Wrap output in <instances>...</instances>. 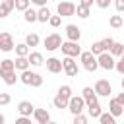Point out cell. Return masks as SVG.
<instances>
[{
	"label": "cell",
	"mask_w": 124,
	"mask_h": 124,
	"mask_svg": "<svg viewBox=\"0 0 124 124\" xmlns=\"http://www.w3.org/2000/svg\"><path fill=\"white\" fill-rule=\"evenodd\" d=\"M116 103H118V105H120V107H124V91H122V93H118V95H116Z\"/></svg>",
	"instance_id": "cell-42"
},
{
	"label": "cell",
	"mask_w": 124,
	"mask_h": 124,
	"mask_svg": "<svg viewBox=\"0 0 124 124\" xmlns=\"http://www.w3.org/2000/svg\"><path fill=\"white\" fill-rule=\"evenodd\" d=\"M33 110H35V107H33V103H31V101H21V103H17V112H19V116L31 118Z\"/></svg>",
	"instance_id": "cell-13"
},
{
	"label": "cell",
	"mask_w": 124,
	"mask_h": 124,
	"mask_svg": "<svg viewBox=\"0 0 124 124\" xmlns=\"http://www.w3.org/2000/svg\"><path fill=\"white\" fill-rule=\"evenodd\" d=\"M23 19H25L27 23H33V21H37V10L29 8L27 12H23Z\"/></svg>",
	"instance_id": "cell-27"
},
{
	"label": "cell",
	"mask_w": 124,
	"mask_h": 124,
	"mask_svg": "<svg viewBox=\"0 0 124 124\" xmlns=\"http://www.w3.org/2000/svg\"><path fill=\"white\" fill-rule=\"evenodd\" d=\"M10 72H16V66H14V60L6 58V60L0 62V76L2 74H10Z\"/></svg>",
	"instance_id": "cell-21"
},
{
	"label": "cell",
	"mask_w": 124,
	"mask_h": 124,
	"mask_svg": "<svg viewBox=\"0 0 124 124\" xmlns=\"http://www.w3.org/2000/svg\"><path fill=\"white\" fill-rule=\"evenodd\" d=\"M79 6H85V8H91V6H93V0H81V2H79Z\"/></svg>",
	"instance_id": "cell-43"
},
{
	"label": "cell",
	"mask_w": 124,
	"mask_h": 124,
	"mask_svg": "<svg viewBox=\"0 0 124 124\" xmlns=\"http://www.w3.org/2000/svg\"><path fill=\"white\" fill-rule=\"evenodd\" d=\"M79 62H81V66H83L87 72H95V70L99 68V64H97V56H93L89 50H81V54H79Z\"/></svg>",
	"instance_id": "cell-3"
},
{
	"label": "cell",
	"mask_w": 124,
	"mask_h": 124,
	"mask_svg": "<svg viewBox=\"0 0 124 124\" xmlns=\"http://www.w3.org/2000/svg\"><path fill=\"white\" fill-rule=\"evenodd\" d=\"M50 16H52V14H50V10H48L46 6L37 10V21H41V23H46V21L50 19Z\"/></svg>",
	"instance_id": "cell-22"
},
{
	"label": "cell",
	"mask_w": 124,
	"mask_h": 124,
	"mask_svg": "<svg viewBox=\"0 0 124 124\" xmlns=\"http://www.w3.org/2000/svg\"><path fill=\"white\" fill-rule=\"evenodd\" d=\"M29 8H31V0H16V10L27 12Z\"/></svg>",
	"instance_id": "cell-29"
},
{
	"label": "cell",
	"mask_w": 124,
	"mask_h": 124,
	"mask_svg": "<svg viewBox=\"0 0 124 124\" xmlns=\"http://www.w3.org/2000/svg\"><path fill=\"white\" fill-rule=\"evenodd\" d=\"M101 45H103L105 52H110V48L114 46V39H112V37H107V39H103V41H101Z\"/></svg>",
	"instance_id": "cell-33"
},
{
	"label": "cell",
	"mask_w": 124,
	"mask_h": 124,
	"mask_svg": "<svg viewBox=\"0 0 124 124\" xmlns=\"http://www.w3.org/2000/svg\"><path fill=\"white\" fill-rule=\"evenodd\" d=\"M62 43H64V41H62V37H60L58 33H50V35H46V37H45V41H43L45 48H46V50H50V52H52V50H56V48H60V46H62Z\"/></svg>",
	"instance_id": "cell-5"
},
{
	"label": "cell",
	"mask_w": 124,
	"mask_h": 124,
	"mask_svg": "<svg viewBox=\"0 0 124 124\" xmlns=\"http://www.w3.org/2000/svg\"><path fill=\"white\" fill-rule=\"evenodd\" d=\"M108 114H112L114 118H116V116H122V114H124V107H120V105L116 103V99H110V101H108Z\"/></svg>",
	"instance_id": "cell-16"
},
{
	"label": "cell",
	"mask_w": 124,
	"mask_h": 124,
	"mask_svg": "<svg viewBox=\"0 0 124 124\" xmlns=\"http://www.w3.org/2000/svg\"><path fill=\"white\" fill-rule=\"evenodd\" d=\"M27 60H29V66H43V64H45V58H43V54H41V52H37V50L29 52Z\"/></svg>",
	"instance_id": "cell-18"
},
{
	"label": "cell",
	"mask_w": 124,
	"mask_h": 124,
	"mask_svg": "<svg viewBox=\"0 0 124 124\" xmlns=\"http://www.w3.org/2000/svg\"><path fill=\"white\" fill-rule=\"evenodd\" d=\"M39 41H41V39H39V35H37V33H29V35L25 37V45L29 46V50H31V46H37V45H39Z\"/></svg>",
	"instance_id": "cell-26"
},
{
	"label": "cell",
	"mask_w": 124,
	"mask_h": 124,
	"mask_svg": "<svg viewBox=\"0 0 124 124\" xmlns=\"http://www.w3.org/2000/svg\"><path fill=\"white\" fill-rule=\"evenodd\" d=\"M62 70L66 72V76H70V78H76V76H78V62H76L74 58H68V56H64V60H62Z\"/></svg>",
	"instance_id": "cell-10"
},
{
	"label": "cell",
	"mask_w": 124,
	"mask_h": 124,
	"mask_svg": "<svg viewBox=\"0 0 124 124\" xmlns=\"http://www.w3.org/2000/svg\"><path fill=\"white\" fill-rule=\"evenodd\" d=\"M33 118L39 122V124H48L50 122V114L46 108H35L33 110Z\"/></svg>",
	"instance_id": "cell-15"
},
{
	"label": "cell",
	"mask_w": 124,
	"mask_h": 124,
	"mask_svg": "<svg viewBox=\"0 0 124 124\" xmlns=\"http://www.w3.org/2000/svg\"><path fill=\"white\" fill-rule=\"evenodd\" d=\"M31 4H35V6H39V8H45V6H46V0H31Z\"/></svg>",
	"instance_id": "cell-40"
},
{
	"label": "cell",
	"mask_w": 124,
	"mask_h": 124,
	"mask_svg": "<svg viewBox=\"0 0 124 124\" xmlns=\"http://www.w3.org/2000/svg\"><path fill=\"white\" fill-rule=\"evenodd\" d=\"M97 64H99V68H103V70H114V58L108 54V52H103L101 56H97Z\"/></svg>",
	"instance_id": "cell-11"
},
{
	"label": "cell",
	"mask_w": 124,
	"mask_h": 124,
	"mask_svg": "<svg viewBox=\"0 0 124 124\" xmlns=\"http://www.w3.org/2000/svg\"><path fill=\"white\" fill-rule=\"evenodd\" d=\"M108 25L112 27V29H120L124 23H122V16H110V19H108Z\"/></svg>",
	"instance_id": "cell-28"
},
{
	"label": "cell",
	"mask_w": 124,
	"mask_h": 124,
	"mask_svg": "<svg viewBox=\"0 0 124 124\" xmlns=\"http://www.w3.org/2000/svg\"><path fill=\"white\" fill-rule=\"evenodd\" d=\"M93 56H101L103 52H105V48H103V45H101V41H97V43H93L91 45V50H89Z\"/></svg>",
	"instance_id": "cell-30"
},
{
	"label": "cell",
	"mask_w": 124,
	"mask_h": 124,
	"mask_svg": "<svg viewBox=\"0 0 124 124\" xmlns=\"http://www.w3.org/2000/svg\"><path fill=\"white\" fill-rule=\"evenodd\" d=\"M14 8H16V0H4L0 4V17H8Z\"/></svg>",
	"instance_id": "cell-17"
},
{
	"label": "cell",
	"mask_w": 124,
	"mask_h": 124,
	"mask_svg": "<svg viewBox=\"0 0 124 124\" xmlns=\"http://www.w3.org/2000/svg\"><path fill=\"white\" fill-rule=\"evenodd\" d=\"M114 6H116V10H118V12H124V0H116V2H114Z\"/></svg>",
	"instance_id": "cell-41"
},
{
	"label": "cell",
	"mask_w": 124,
	"mask_h": 124,
	"mask_svg": "<svg viewBox=\"0 0 124 124\" xmlns=\"http://www.w3.org/2000/svg\"><path fill=\"white\" fill-rule=\"evenodd\" d=\"M19 81H21L23 85H31V87H41V85H43V78H41V74H37V72H31V70H25V72H21V76H19Z\"/></svg>",
	"instance_id": "cell-2"
},
{
	"label": "cell",
	"mask_w": 124,
	"mask_h": 124,
	"mask_svg": "<svg viewBox=\"0 0 124 124\" xmlns=\"http://www.w3.org/2000/svg\"><path fill=\"white\" fill-rule=\"evenodd\" d=\"M93 91H95V95H97V97H108V95L112 93L110 81H108V79H97V81H95Z\"/></svg>",
	"instance_id": "cell-7"
},
{
	"label": "cell",
	"mask_w": 124,
	"mask_h": 124,
	"mask_svg": "<svg viewBox=\"0 0 124 124\" xmlns=\"http://www.w3.org/2000/svg\"><path fill=\"white\" fill-rule=\"evenodd\" d=\"M120 85H122V91H124V78H122V81H120Z\"/></svg>",
	"instance_id": "cell-45"
},
{
	"label": "cell",
	"mask_w": 124,
	"mask_h": 124,
	"mask_svg": "<svg viewBox=\"0 0 124 124\" xmlns=\"http://www.w3.org/2000/svg\"><path fill=\"white\" fill-rule=\"evenodd\" d=\"M70 99H72V87H70V85H60L56 97L52 99V105H54L56 108H68Z\"/></svg>",
	"instance_id": "cell-1"
},
{
	"label": "cell",
	"mask_w": 124,
	"mask_h": 124,
	"mask_svg": "<svg viewBox=\"0 0 124 124\" xmlns=\"http://www.w3.org/2000/svg\"><path fill=\"white\" fill-rule=\"evenodd\" d=\"M66 37L70 43H79V37H81V29L74 23H68L66 25Z\"/></svg>",
	"instance_id": "cell-12"
},
{
	"label": "cell",
	"mask_w": 124,
	"mask_h": 124,
	"mask_svg": "<svg viewBox=\"0 0 124 124\" xmlns=\"http://www.w3.org/2000/svg\"><path fill=\"white\" fill-rule=\"evenodd\" d=\"M29 46L25 45V43H19V45H16V54L19 56V58H27L29 56Z\"/></svg>",
	"instance_id": "cell-24"
},
{
	"label": "cell",
	"mask_w": 124,
	"mask_h": 124,
	"mask_svg": "<svg viewBox=\"0 0 124 124\" xmlns=\"http://www.w3.org/2000/svg\"><path fill=\"white\" fill-rule=\"evenodd\" d=\"M76 14L81 17V19H85V17H89V8H85V6H79V4H76Z\"/></svg>",
	"instance_id": "cell-32"
},
{
	"label": "cell",
	"mask_w": 124,
	"mask_h": 124,
	"mask_svg": "<svg viewBox=\"0 0 124 124\" xmlns=\"http://www.w3.org/2000/svg\"><path fill=\"white\" fill-rule=\"evenodd\" d=\"M46 70H48L50 74H60V72H62V60H58V58H54V56L46 58Z\"/></svg>",
	"instance_id": "cell-14"
},
{
	"label": "cell",
	"mask_w": 124,
	"mask_h": 124,
	"mask_svg": "<svg viewBox=\"0 0 124 124\" xmlns=\"http://www.w3.org/2000/svg\"><path fill=\"white\" fill-rule=\"evenodd\" d=\"M81 99L85 101V105H89V103H95V101H97V95H95L93 87H83V91H81Z\"/></svg>",
	"instance_id": "cell-19"
},
{
	"label": "cell",
	"mask_w": 124,
	"mask_h": 124,
	"mask_svg": "<svg viewBox=\"0 0 124 124\" xmlns=\"http://www.w3.org/2000/svg\"><path fill=\"white\" fill-rule=\"evenodd\" d=\"M56 12L60 17H68V16H76V4L74 2H58Z\"/></svg>",
	"instance_id": "cell-9"
},
{
	"label": "cell",
	"mask_w": 124,
	"mask_h": 124,
	"mask_svg": "<svg viewBox=\"0 0 124 124\" xmlns=\"http://www.w3.org/2000/svg\"><path fill=\"white\" fill-rule=\"evenodd\" d=\"M85 107H87V112H89V116H91V118H99V116L103 114L99 101H95V103H89V105H85Z\"/></svg>",
	"instance_id": "cell-20"
},
{
	"label": "cell",
	"mask_w": 124,
	"mask_h": 124,
	"mask_svg": "<svg viewBox=\"0 0 124 124\" xmlns=\"http://www.w3.org/2000/svg\"><path fill=\"white\" fill-rule=\"evenodd\" d=\"M74 124H87V116H83V114L74 116Z\"/></svg>",
	"instance_id": "cell-38"
},
{
	"label": "cell",
	"mask_w": 124,
	"mask_h": 124,
	"mask_svg": "<svg viewBox=\"0 0 124 124\" xmlns=\"http://www.w3.org/2000/svg\"><path fill=\"white\" fill-rule=\"evenodd\" d=\"M48 23H50L52 27H60V23H62V17H60V16H50Z\"/></svg>",
	"instance_id": "cell-35"
},
{
	"label": "cell",
	"mask_w": 124,
	"mask_h": 124,
	"mask_svg": "<svg viewBox=\"0 0 124 124\" xmlns=\"http://www.w3.org/2000/svg\"><path fill=\"white\" fill-rule=\"evenodd\" d=\"M14 66H16V70H19V72H25V70H29V60L27 58H16L14 60Z\"/></svg>",
	"instance_id": "cell-25"
},
{
	"label": "cell",
	"mask_w": 124,
	"mask_h": 124,
	"mask_svg": "<svg viewBox=\"0 0 124 124\" xmlns=\"http://www.w3.org/2000/svg\"><path fill=\"white\" fill-rule=\"evenodd\" d=\"M4 122H6V118H4V114L0 112V124H4Z\"/></svg>",
	"instance_id": "cell-44"
},
{
	"label": "cell",
	"mask_w": 124,
	"mask_h": 124,
	"mask_svg": "<svg viewBox=\"0 0 124 124\" xmlns=\"http://www.w3.org/2000/svg\"><path fill=\"white\" fill-rule=\"evenodd\" d=\"M122 23H124V16H122Z\"/></svg>",
	"instance_id": "cell-47"
},
{
	"label": "cell",
	"mask_w": 124,
	"mask_h": 124,
	"mask_svg": "<svg viewBox=\"0 0 124 124\" xmlns=\"http://www.w3.org/2000/svg\"><path fill=\"white\" fill-rule=\"evenodd\" d=\"M83 108H85V101L81 99V95H72V99H70V103H68V110H70L74 116H78V114L83 112Z\"/></svg>",
	"instance_id": "cell-4"
},
{
	"label": "cell",
	"mask_w": 124,
	"mask_h": 124,
	"mask_svg": "<svg viewBox=\"0 0 124 124\" xmlns=\"http://www.w3.org/2000/svg\"><path fill=\"white\" fill-rule=\"evenodd\" d=\"M95 4H97L101 10H107V8L110 6V0H95Z\"/></svg>",
	"instance_id": "cell-37"
},
{
	"label": "cell",
	"mask_w": 124,
	"mask_h": 124,
	"mask_svg": "<svg viewBox=\"0 0 124 124\" xmlns=\"http://www.w3.org/2000/svg\"><path fill=\"white\" fill-rule=\"evenodd\" d=\"M10 101H12L10 93H0V105H10Z\"/></svg>",
	"instance_id": "cell-36"
},
{
	"label": "cell",
	"mask_w": 124,
	"mask_h": 124,
	"mask_svg": "<svg viewBox=\"0 0 124 124\" xmlns=\"http://www.w3.org/2000/svg\"><path fill=\"white\" fill-rule=\"evenodd\" d=\"M14 48H16V45H14L12 33L2 31V33H0V50H2V52H10V50H14Z\"/></svg>",
	"instance_id": "cell-8"
},
{
	"label": "cell",
	"mask_w": 124,
	"mask_h": 124,
	"mask_svg": "<svg viewBox=\"0 0 124 124\" xmlns=\"http://www.w3.org/2000/svg\"><path fill=\"white\" fill-rule=\"evenodd\" d=\"M99 124H116V120H114V116H112V114L103 112V114L99 116Z\"/></svg>",
	"instance_id": "cell-31"
},
{
	"label": "cell",
	"mask_w": 124,
	"mask_h": 124,
	"mask_svg": "<svg viewBox=\"0 0 124 124\" xmlns=\"http://www.w3.org/2000/svg\"><path fill=\"white\" fill-rule=\"evenodd\" d=\"M48 124H58V122H54V120H50V122H48Z\"/></svg>",
	"instance_id": "cell-46"
},
{
	"label": "cell",
	"mask_w": 124,
	"mask_h": 124,
	"mask_svg": "<svg viewBox=\"0 0 124 124\" xmlns=\"http://www.w3.org/2000/svg\"><path fill=\"white\" fill-rule=\"evenodd\" d=\"M60 48H62L64 56H68V58H76V56H79V54H81V46H79V43H70V41H64Z\"/></svg>",
	"instance_id": "cell-6"
},
{
	"label": "cell",
	"mask_w": 124,
	"mask_h": 124,
	"mask_svg": "<svg viewBox=\"0 0 124 124\" xmlns=\"http://www.w3.org/2000/svg\"><path fill=\"white\" fill-rule=\"evenodd\" d=\"M16 124H31V118H25V116H19L16 120Z\"/></svg>",
	"instance_id": "cell-39"
},
{
	"label": "cell",
	"mask_w": 124,
	"mask_h": 124,
	"mask_svg": "<svg viewBox=\"0 0 124 124\" xmlns=\"http://www.w3.org/2000/svg\"><path fill=\"white\" fill-rule=\"evenodd\" d=\"M0 78H2V81H4L6 85H16V83H17V79H19L16 72H10V74H2Z\"/></svg>",
	"instance_id": "cell-23"
},
{
	"label": "cell",
	"mask_w": 124,
	"mask_h": 124,
	"mask_svg": "<svg viewBox=\"0 0 124 124\" xmlns=\"http://www.w3.org/2000/svg\"><path fill=\"white\" fill-rule=\"evenodd\" d=\"M114 70H116L118 74H122V76H124V56H120V58H118V62L114 64Z\"/></svg>",
	"instance_id": "cell-34"
}]
</instances>
